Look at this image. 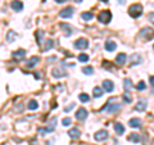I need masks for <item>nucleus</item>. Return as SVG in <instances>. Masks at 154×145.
<instances>
[{"label":"nucleus","instance_id":"a18cd8bd","mask_svg":"<svg viewBox=\"0 0 154 145\" xmlns=\"http://www.w3.org/2000/svg\"><path fill=\"white\" fill-rule=\"evenodd\" d=\"M153 145H154V139H153Z\"/></svg>","mask_w":154,"mask_h":145},{"label":"nucleus","instance_id":"4be33fe9","mask_svg":"<svg viewBox=\"0 0 154 145\" xmlns=\"http://www.w3.org/2000/svg\"><path fill=\"white\" fill-rule=\"evenodd\" d=\"M68 135H69L71 139H78L80 137V131L77 129H71L68 131Z\"/></svg>","mask_w":154,"mask_h":145},{"label":"nucleus","instance_id":"9d476101","mask_svg":"<svg viewBox=\"0 0 154 145\" xmlns=\"http://www.w3.org/2000/svg\"><path fill=\"white\" fill-rule=\"evenodd\" d=\"M103 90L107 91V93H112V91L114 90L113 82H112L111 80H105V81H103Z\"/></svg>","mask_w":154,"mask_h":145},{"label":"nucleus","instance_id":"393cba45","mask_svg":"<svg viewBox=\"0 0 154 145\" xmlns=\"http://www.w3.org/2000/svg\"><path fill=\"white\" fill-rule=\"evenodd\" d=\"M103 95V89L99 87V86H95L93 90V96L94 98H100Z\"/></svg>","mask_w":154,"mask_h":145},{"label":"nucleus","instance_id":"cd10ccee","mask_svg":"<svg viewBox=\"0 0 154 145\" xmlns=\"http://www.w3.org/2000/svg\"><path fill=\"white\" fill-rule=\"evenodd\" d=\"M122 98H123V102L125 103H131L132 102V96H131V94H130V91H126V93L122 95Z\"/></svg>","mask_w":154,"mask_h":145},{"label":"nucleus","instance_id":"c9c22d12","mask_svg":"<svg viewBox=\"0 0 154 145\" xmlns=\"http://www.w3.org/2000/svg\"><path fill=\"white\" fill-rule=\"evenodd\" d=\"M53 48V40H46L45 41V50H49Z\"/></svg>","mask_w":154,"mask_h":145},{"label":"nucleus","instance_id":"f704fd0d","mask_svg":"<svg viewBox=\"0 0 154 145\" xmlns=\"http://www.w3.org/2000/svg\"><path fill=\"white\" fill-rule=\"evenodd\" d=\"M78 60L80 62H89V55L87 54H80L78 55Z\"/></svg>","mask_w":154,"mask_h":145},{"label":"nucleus","instance_id":"1a4fd4ad","mask_svg":"<svg viewBox=\"0 0 154 145\" xmlns=\"http://www.w3.org/2000/svg\"><path fill=\"white\" fill-rule=\"evenodd\" d=\"M108 131L107 130H100V131H98L95 135H94V139H95L96 141H104L107 137H108Z\"/></svg>","mask_w":154,"mask_h":145},{"label":"nucleus","instance_id":"f3484780","mask_svg":"<svg viewBox=\"0 0 154 145\" xmlns=\"http://www.w3.org/2000/svg\"><path fill=\"white\" fill-rule=\"evenodd\" d=\"M40 62V57H36V55H34V57H31L28 59V62H27V67L28 68H34L36 64Z\"/></svg>","mask_w":154,"mask_h":145},{"label":"nucleus","instance_id":"6e6552de","mask_svg":"<svg viewBox=\"0 0 154 145\" xmlns=\"http://www.w3.org/2000/svg\"><path fill=\"white\" fill-rule=\"evenodd\" d=\"M67 76V72L64 71V68H60V67H57L53 69V77L55 78H62V77H66Z\"/></svg>","mask_w":154,"mask_h":145},{"label":"nucleus","instance_id":"20e7f679","mask_svg":"<svg viewBox=\"0 0 154 145\" xmlns=\"http://www.w3.org/2000/svg\"><path fill=\"white\" fill-rule=\"evenodd\" d=\"M98 19H99V22L104 23V25H107V23L111 22L112 19V13L109 10H103L99 13V16H98Z\"/></svg>","mask_w":154,"mask_h":145},{"label":"nucleus","instance_id":"4c0bfd02","mask_svg":"<svg viewBox=\"0 0 154 145\" xmlns=\"http://www.w3.org/2000/svg\"><path fill=\"white\" fill-rule=\"evenodd\" d=\"M73 107H75V104H73V103H72V104H71V105H68V107H66V108H64V112H69L71 109L73 108Z\"/></svg>","mask_w":154,"mask_h":145},{"label":"nucleus","instance_id":"2f4dec72","mask_svg":"<svg viewBox=\"0 0 154 145\" xmlns=\"http://www.w3.org/2000/svg\"><path fill=\"white\" fill-rule=\"evenodd\" d=\"M80 100H81L82 103H87L89 100H90V98H89V95L87 94H80Z\"/></svg>","mask_w":154,"mask_h":145},{"label":"nucleus","instance_id":"5701e85b","mask_svg":"<svg viewBox=\"0 0 154 145\" xmlns=\"http://www.w3.org/2000/svg\"><path fill=\"white\" fill-rule=\"evenodd\" d=\"M60 28L64 31L66 36H71V35H72V30H71V27L68 25H66V23H60Z\"/></svg>","mask_w":154,"mask_h":145},{"label":"nucleus","instance_id":"9b49d317","mask_svg":"<svg viewBox=\"0 0 154 145\" xmlns=\"http://www.w3.org/2000/svg\"><path fill=\"white\" fill-rule=\"evenodd\" d=\"M86 117H87V111L85 108H80L78 111L76 112V118L78 121H84V120H86Z\"/></svg>","mask_w":154,"mask_h":145},{"label":"nucleus","instance_id":"f257e3e1","mask_svg":"<svg viewBox=\"0 0 154 145\" xmlns=\"http://www.w3.org/2000/svg\"><path fill=\"white\" fill-rule=\"evenodd\" d=\"M112 102H113V99H111L107 104L103 107L102 111L103 112H108V113H114V112H118L121 109V104L120 103H113L112 104Z\"/></svg>","mask_w":154,"mask_h":145},{"label":"nucleus","instance_id":"0eeeda50","mask_svg":"<svg viewBox=\"0 0 154 145\" xmlns=\"http://www.w3.org/2000/svg\"><path fill=\"white\" fill-rule=\"evenodd\" d=\"M73 12H75L73 7H67V8H64V9L60 10L59 16H60L62 18H71V17L73 16Z\"/></svg>","mask_w":154,"mask_h":145},{"label":"nucleus","instance_id":"f03ea898","mask_svg":"<svg viewBox=\"0 0 154 145\" xmlns=\"http://www.w3.org/2000/svg\"><path fill=\"white\" fill-rule=\"evenodd\" d=\"M129 14L132 18H138V17H140L143 14V7L140 4H132L129 8Z\"/></svg>","mask_w":154,"mask_h":145},{"label":"nucleus","instance_id":"2eb2a0df","mask_svg":"<svg viewBox=\"0 0 154 145\" xmlns=\"http://www.w3.org/2000/svg\"><path fill=\"white\" fill-rule=\"evenodd\" d=\"M10 7H12V9L16 10V12H21L23 9V4H22V1H19V0H14V1H12Z\"/></svg>","mask_w":154,"mask_h":145},{"label":"nucleus","instance_id":"7c9ffc66","mask_svg":"<svg viewBox=\"0 0 154 145\" xmlns=\"http://www.w3.org/2000/svg\"><path fill=\"white\" fill-rule=\"evenodd\" d=\"M36 36H37V44L38 45H41V40H43V36H44V32L41 31V30H38V31L36 32Z\"/></svg>","mask_w":154,"mask_h":145},{"label":"nucleus","instance_id":"bb28decb","mask_svg":"<svg viewBox=\"0 0 154 145\" xmlns=\"http://www.w3.org/2000/svg\"><path fill=\"white\" fill-rule=\"evenodd\" d=\"M27 108H28V109H31V111H35V109H37V108H38V103L36 102V100H30Z\"/></svg>","mask_w":154,"mask_h":145},{"label":"nucleus","instance_id":"c03bdc74","mask_svg":"<svg viewBox=\"0 0 154 145\" xmlns=\"http://www.w3.org/2000/svg\"><path fill=\"white\" fill-rule=\"evenodd\" d=\"M82 1V0H76V3H81Z\"/></svg>","mask_w":154,"mask_h":145},{"label":"nucleus","instance_id":"aec40b11","mask_svg":"<svg viewBox=\"0 0 154 145\" xmlns=\"http://www.w3.org/2000/svg\"><path fill=\"white\" fill-rule=\"evenodd\" d=\"M26 55V52L23 49H18L17 52H14L13 54H12V57H13L14 59H22L23 57Z\"/></svg>","mask_w":154,"mask_h":145},{"label":"nucleus","instance_id":"423d86ee","mask_svg":"<svg viewBox=\"0 0 154 145\" xmlns=\"http://www.w3.org/2000/svg\"><path fill=\"white\" fill-rule=\"evenodd\" d=\"M55 126H57V117H53L49 122V126L46 129H40L38 132H52V131H54Z\"/></svg>","mask_w":154,"mask_h":145},{"label":"nucleus","instance_id":"7ed1b4c3","mask_svg":"<svg viewBox=\"0 0 154 145\" xmlns=\"http://www.w3.org/2000/svg\"><path fill=\"white\" fill-rule=\"evenodd\" d=\"M140 36H141V37H144V40H145V41L152 40L153 37H154V30H153V28H150V27H144V28H141V31H140Z\"/></svg>","mask_w":154,"mask_h":145},{"label":"nucleus","instance_id":"49530a36","mask_svg":"<svg viewBox=\"0 0 154 145\" xmlns=\"http://www.w3.org/2000/svg\"><path fill=\"white\" fill-rule=\"evenodd\" d=\"M153 48H154V46H153Z\"/></svg>","mask_w":154,"mask_h":145},{"label":"nucleus","instance_id":"58836bf2","mask_svg":"<svg viewBox=\"0 0 154 145\" xmlns=\"http://www.w3.org/2000/svg\"><path fill=\"white\" fill-rule=\"evenodd\" d=\"M149 82H150V85L154 87V76H150L149 77Z\"/></svg>","mask_w":154,"mask_h":145},{"label":"nucleus","instance_id":"473e14b6","mask_svg":"<svg viewBox=\"0 0 154 145\" xmlns=\"http://www.w3.org/2000/svg\"><path fill=\"white\" fill-rule=\"evenodd\" d=\"M145 87H146V85H145V82H144V81H140L138 85H136V89H138V90H140V91L145 90Z\"/></svg>","mask_w":154,"mask_h":145},{"label":"nucleus","instance_id":"39448f33","mask_svg":"<svg viewBox=\"0 0 154 145\" xmlns=\"http://www.w3.org/2000/svg\"><path fill=\"white\" fill-rule=\"evenodd\" d=\"M73 46H75L76 49H80V50H84L89 48V41L86 39H84V37H81V39H77L75 41V44H73Z\"/></svg>","mask_w":154,"mask_h":145},{"label":"nucleus","instance_id":"ea45409f","mask_svg":"<svg viewBox=\"0 0 154 145\" xmlns=\"http://www.w3.org/2000/svg\"><path fill=\"white\" fill-rule=\"evenodd\" d=\"M55 1L58 3V4H62V3H64V1H67V0H55Z\"/></svg>","mask_w":154,"mask_h":145},{"label":"nucleus","instance_id":"37998d69","mask_svg":"<svg viewBox=\"0 0 154 145\" xmlns=\"http://www.w3.org/2000/svg\"><path fill=\"white\" fill-rule=\"evenodd\" d=\"M100 1H103V3H108L109 0H100Z\"/></svg>","mask_w":154,"mask_h":145},{"label":"nucleus","instance_id":"6ab92c4d","mask_svg":"<svg viewBox=\"0 0 154 145\" xmlns=\"http://www.w3.org/2000/svg\"><path fill=\"white\" fill-rule=\"evenodd\" d=\"M127 139H129V141H131V143H139V141L141 140L140 135L136 134V132H132V134H130Z\"/></svg>","mask_w":154,"mask_h":145},{"label":"nucleus","instance_id":"ddd939ff","mask_svg":"<svg viewBox=\"0 0 154 145\" xmlns=\"http://www.w3.org/2000/svg\"><path fill=\"white\" fill-rule=\"evenodd\" d=\"M141 120L140 118H131V120L129 121V126L132 127V129H140L141 127Z\"/></svg>","mask_w":154,"mask_h":145},{"label":"nucleus","instance_id":"79ce46f5","mask_svg":"<svg viewBox=\"0 0 154 145\" xmlns=\"http://www.w3.org/2000/svg\"><path fill=\"white\" fill-rule=\"evenodd\" d=\"M120 3L121 4H125V0H120Z\"/></svg>","mask_w":154,"mask_h":145},{"label":"nucleus","instance_id":"c85d7f7f","mask_svg":"<svg viewBox=\"0 0 154 145\" xmlns=\"http://www.w3.org/2000/svg\"><path fill=\"white\" fill-rule=\"evenodd\" d=\"M82 72H84L85 75H93V73H94V68L91 67V66L84 67V68H82Z\"/></svg>","mask_w":154,"mask_h":145},{"label":"nucleus","instance_id":"4468645a","mask_svg":"<svg viewBox=\"0 0 154 145\" xmlns=\"http://www.w3.org/2000/svg\"><path fill=\"white\" fill-rule=\"evenodd\" d=\"M126 60H127V55L125 53H120V54L116 57V63H117L118 66H123V64L126 63Z\"/></svg>","mask_w":154,"mask_h":145},{"label":"nucleus","instance_id":"412c9836","mask_svg":"<svg viewBox=\"0 0 154 145\" xmlns=\"http://www.w3.org/2000/svg\"><path fill=\"white\" fill-rule=\"evenodd\" d=\"M16 39H17V34H16V32H14L13 30L8 31V34H7V41H8V43H13Z\"/></svg>","mask_w":154,"mask_h":145},{"label":"nucleus","instance_id":"a878e982","mask_svg":"<svg viewBox=\"0 0 154 145\" xmlns=\"http://www.w3.org/2000/svg\"><path fill=\"white\" fill-rule=\"evenodd\" d=\"M123 87H125L126 91H130L132 89V82L130 78H125L123 80Z\"/></svg>","mask_w":154,"mask_h":145},{"label":"nucleus","instance_id":"dca6fc26","mask_svg":"<svg viewBox=\"0 0 154 145\" xmlns=\"http://www.w3.org/2000/svg\"><path fill=\"white\" fill-rule=\"evenodd\" d=\"M135 109H136V111H139V112H144L145 109H146V100H144V99L139 100L138 104L135 105Z\"/></svg>","mask_w":154,"mask_h":145},{"label":"nucleus","instance_id":"a19ab883","mask_svg":"<svg viewBox=\"0 0 154 145\" xmlns=\"http://www.w3.org/2000/svg\"><path fill=\"white\" fill-rule=\"evenodd\" d=\"M35 78H37V80L40 78V75H38V72H37V73H35Z\"/></svg>","mask_w":154,"mask_h":145},{"label":"nucleus","instance_id":"c756f323","mask_svg":"<svg viewBox=\"0 0 154 145\" xmlns=\"http://www.w3.org/2000/svg\"><path fill=\"white\" fill-rule=\"evenodd\" d=\"M81 17H82V19H85V21H90L93 18V13H90V12H84V13L81 14Z\"/></svg>","mask_w":154,"mask_h":145},{"label":"nucleus","instance_id":"b1692460","mask_svg":"<svg viewBox=\"0 0 154 145\" xmlns=\"http://www.w3.org/2000/svg\"><path fill=\"white\" fill-rule=\"evenodd\" d=\"M114 131L117 132L118 135H122L125 132V127H123L122 123H116L114 125Z\"/></svg>","mask_w":154,"mask_h":145},{"label":"nucleus","instance_id":"72a5a7b5","mask_svg":"<svg viewBox=\"0 0 154 145\" xmlns=\"http://www.w3.org/2000/svg\"><path fill=\"white\" fill-rule=\"evenodd\" d=\"M62 123H63V126H69L71 123H72V120H71L69 117H66V118H63V121H62Z\"/></svg>","mask_w":154,"mask_h":145},{"label":"nucleus","instance_id":"e433bc0d","mask_svg":"<svg viewBox=\"0 0 154 145\" xmlns=\"http://www.w3.org/2000/svg\"><path fill=\"white\" fill-rule=\"evenodd\" d=\"M148 19H149L150 22H152V25L154 26V13H150L149 16H148Z\"/></svg>","mask_w":154,"mask_h":145},{"label":"nucleus","instance_id":"f8f14e48","mask_svg":"<svg viewBox=\"0 0 154 145\" xmlns=\"http://www.w3.org/2000/svg\"><path fill=\"white\" fill-rule=\"evenodd\" d=\"M130 62H131L132 66H136V64H140L141 62H143V58H141L140 54L135 53V54H132L131 57H130Z\"/></svg>","mask_w":154,"mask_h":145},{"label":"nucleus","instance_id":"a211bd4d","mask_svg":"<svg viewBox=\"0 0 154 145\" xmlns=\"http://www.w3.org/2000/svg\"><path fill=\"white\" fill-rule=\"evenodd\" d=\"M104 48H105L107 52H114L116 48H117V45H116L114 41H107L105 45H104Z\"/></svg>","mask_w":154,"mask_h":145}]
</instances>
